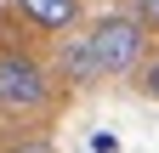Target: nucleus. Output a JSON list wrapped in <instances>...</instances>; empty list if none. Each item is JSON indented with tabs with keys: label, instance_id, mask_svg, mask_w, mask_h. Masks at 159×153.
Here are the masks:
<instances>
[{
	"label": "nucleus",
	"instance_id": "obj_5",
	"mask_svg": "<svg viewBox=\"0 0 159 153\" xmlns=\"http://www.w3.org/2000/svg\"><path fill=\"white\" fill-rule=\"evenodd\" d=\"M136 23H142V28H159V0H136Z\"/></svg>",
	"mask_w": 159,
	"mask_h": 153
},
{
	"label": "nucleus",
	"instance_id": "obj_3",
	"mask_svg": "<svg viewBox=\"0 0 159 153\" xmlns=\"http://www.w3.org/2000/svg\"><path fill=\"white\" fill-rule=\"evenodd\" d=\"M17 6H23V17L34 28H46V34H63V28L80 23V0H17Z\"/></svg>",
	"mask_w": 159,
	"mask_h": 153
},
{
	"label": "nucleus",
	"instance_id": "obj_6",
	"mask_svg": "<svg viewBox=\"0 0 159 153\" xmlns=\"http://www.w3.org/2000/svg\"><path fill=\"white\" fill-rule=\"evenodd\" d=\"M136 85H142V97H153V102H159V57L142 68V80H136Z\"/></svg>",
	"mask_w": 159,
	"mask_h": 153
},
{
	"label": "nucleus",
	"instance_id": "obj_2",
	"mask_svg": "<svg viewBox=\"0 0 159 153\" xmlns=\"http://www.w3.org/2000/svg\"><path fill=\"white\" fill-rule=\"evenodd\" d=\"M46 97H51V80L34 57H23V51L0 57V108L6 113H34V108H46Z\"/></svg>",
	"mask_w": 159,
	"mask_h": 153
},
{
	"label": "nucleus",
	"instance_id": "obj_1",
	"mask_svg": "<svg viewBox=\"0 0 159 153\" xmlns=\"http://www.w3.org/2000/svg\"><path fill=\"white\" fill-rule=\"evenodd\" d=\"M91 51H97V68L102 74H131L148 51V28L136 17H97L91 23Z\"/></svg>",
	"mask_w": 159,
	"mask_h": 153
},
{
	"label": "nucleus",
	"instance_id": "obj_7",
	"mask_svg": "<svg viewBox=\"0 0 159 153\" xmlns=\"http://www.w3.org/2000/svg\"><path fill=\"white\" fill-rule=\"evenodd\" d=\"M17 153H51V147H40V142H34V147H17Z\"/></svg>",
	"mask_w": 159,
	"mask_h": 153
},
{
	"label": "nucleus",
	"instance_id": "obj_4",
	"mask_svg": "<svg viewBox=\"0 0 159 153\" xmlns=\"http://www.w3.org/2000/svg\"><path fill=\"white\" fill-rule=\"evenodd\" d=\"M97 51H91V34H80V40H63V80H74V85H91L97 80Z\"/></svg>",
	"mask_w": 159,
	"mask_h": 153
}]
</instances>
